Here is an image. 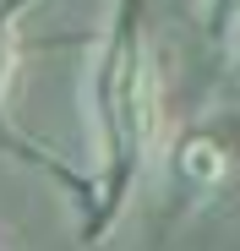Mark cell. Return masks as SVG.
<instances>
[{
	"instance_id": "277c9868",
	"label": "cell",
	"mask_w": 240,
	"mask_h": 251,
	"mask_svg": "<svg viewBox=\"0 0 240 251\" xmlns=\"http://www.w3.org/2000/svg\"><path fill=\"white\" fill-rule=\"evenodd\" d=\"M202 22L218 44H235L240 38V0H202Z\"/></svg>"
},
{
	"instance_id": "3957f363",
	"label": "cell",
	"mask_w": 240,
	"mask_h": 251,
	"mask_svg": "<svg viewBox=\"0 0 240 251\" xmlns=\"http://www.w3.org/2000/svg\"><path fill=\"white\" fill-rule=\"evenodd\" d=\"M27 6H38V0H0V115H6L11 82L22 71V33H17V22H22Z\"/></svg>"
},
{
	"instance_id": "5b68a950",
	"label": "cell",
	"mask_w": 240,
	"mask_h": 251,
	"mask_svg": "<svg viewBox=\"0 0 240 251\" xmlns=\"http://www.w3.org/2000/svg\"><path fill=\"white\" fill-rule=\"evenodd\" d=\"M0 251H6V246H0Z\"/></svg>"
},
{
	"instance_id": "7a4b0ae2",
	"label": "cell",
	"mask_w": 240,
	"mask_h": 251,
	"mask_svg": "<svg viewBox=\"0 0 240 251\" xmlns=\"http://www.w3.org/2000/svg\"><path fill=\"white\" fill-rule=\"evenodd\" d=\"M169 175H175L180 186H191V191H218V186L229 180V153H224V142L208 137V131H186V137L169 148Z\"/></svg>"
},
{
	"instance_id": "6da1fadb",
	"label": "cell",
	"mask_w": 240,
	"mask_h": 251,
	"mask_svg": "<svg viewBox=\"0 0 240 251\" xmlns=\"http://www.w3.org/2000/svg\"><path fill=\"white\" fill-rule=\"evenodd\" d=\"M88 115H93V137H98V213L88 219V240H98L104 224L120 219L131 186L142 180L147 158L158 148V131H164V88H158V66L147 55L131 0L120 6L104 50L93 60Z\"/></svg>"
}]
</instances>
